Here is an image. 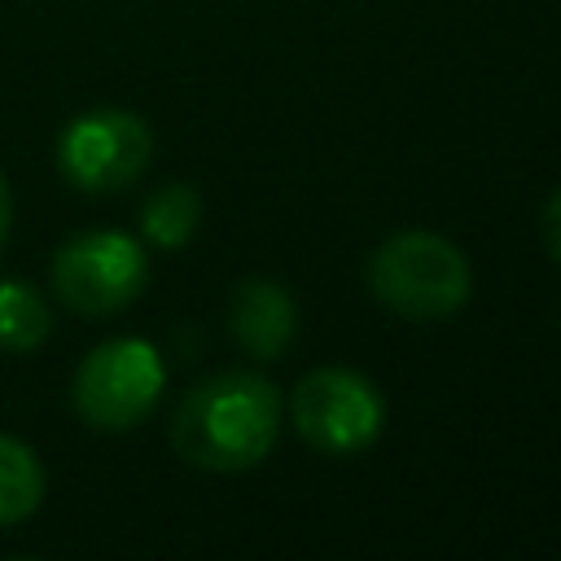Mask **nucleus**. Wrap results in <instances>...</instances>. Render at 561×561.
Masks as SVG:
<instances>
[{
  "instance_id": "f257e3e1",
  "label": "nucleus",
  "mask_w": 561,
  "mask_h": 561,
  "mask_svg": "<svg viewBox=\"0 0 561 561\" xmlns=\"http://www.w3.org/2000/svg\"><path fill=\"white\" fill-rule=\"evenodd\" d=\"M280 434V394L263 373L228 368L202 377L171 416V447L184 465L241 473L272 456Z\"/></svg>"
},
{
  "instance_id": "f03ea898",
  "label": "nucleus",
  "mask_w": 561,
  "mask_h": 561,
  "mask_svg": "<svg viewBox=\"0 0 561 561\" xmlns=\"http://www.w3.org/2000/svg\"><path fill=\"white\" fill-rule=\"evenodd\" d=\"M368 289L386 311L430 324L456 316L469 302L473 272L456 241L443 232L408 228L377 245L368 263Z\"/></svg>"
},
{
  "instance_id": "7ed1b4c3",
  "label": "nucleus",
  "mask_w": 561,
  "mask_h": 561,
  "mask_svg": "<svg viewBox=\"0 0 561 561\" xmlns=\"http://www.w3.org/2000/svg\"><path fill=\"white\" fill-rule=\"evenodd\" d=\"M162 386H167V368L153 342L110 337L79 359L70 399L83 425L123 434V430H136L158 408Z\"/></svg>"
},
{
  "instance_id": "20e7f679",
  "label": "nucleus",
  "mask_w": 561,
  "mask_h": 561,
  "mask_svg": "<svg viewBox=\"0 0 561 561\" xmlns=\"http://www.w3.org/2000/svg\"><path fill=\"white\" fill-rule=\"evenodd\" d=\"M48 280L61 307L79 316H114L145 294L149 254L118 228H88L57 245Z\"/></svg>"
},
{
  "instance_id": "39448f33",
  "label": "nucleus",
  "mask_w": 561,
  "mask_h": 561,
  "mask_svg": "<svg viewBox=\"0 0 561 561\" xmlns=\"http://www.w3.org/2000/svg\"><path fill=\"white\" fill-rule=\"evenodd\" d=\"M153 162V131L140 114L101 105L70 118L57 136V171L79 193H123Z\"/></svg>"
},
{
  "instance_id": "423d86ee",
  "label": "nucleus",
  "mask_w": 561,
  "mask_h": 561,
  "mask_svg": "<svg viewBox=\"0 0 561 561\" xmlns=\"http://www.w3.org/2000/svg\"><path fill=\"white\" fill-rule=\"evenodd\" d=\"M289 421L320 456H355L377 443L386 425L381 390L355 368H316L289 394Z\"/></svg>"
},
{
  "instance_id": "0eeeda50",
  "label": "nucleus",
  "mask_w": 561,
  "mask_h": 561,
  "mask_svg": "<svg viewBox=\"0 0 561 561\" xmlns=\"http://www.w3.org/2000/svg\"><path fill=\"white\" fill-rule=\"evenodd\" d=\"M228 329L237 337V346L254 359H280L285 346L298 333V307L289 298L285 285L267 280V276H245L232 289L228 302Z\"/></svg>"
},
{
  "instance_id": "6e6552de",
  "label": "nucleus",
  "mask_w": 561,
  "mask_h": 561,
  "mask_svg": "<svg viewBox=\"0 0 561 561\" xmlns=\"http://www.w3.org/2000/svg\"><path fill=\"white\" fill-rule=\"evenodd\" d=\"M48 333H53L48 298L22 276H0V351L31 355L48 342Z\"/></svg>"
},
{
  "instance_id": "1a4fd4ad",
  "label": "nucleus",
  "mask_w": 561,
  "mask_h": 561,
  "mask_svg": "<svg viewBox=\"0 0 561 561\" xmlns=\"http://www.w3.org/2000/svg\"><path fill=\"white\" fill-rule=\"evenodd\" d=\"M44 486L48 478L35 447L13 434H0V526L26 522L44 504Z\"/></svg>"
},
{
  "instance_id": "9d476101",
  "label": "nucleus",
  "mask_w": 561,
  "mask_h": 561,
  "mask_svg": "<svg viewBox=\"0 0 561 561\" xmlns=\"http://www.w3.org/2000/svg\"><path fill=\"white\" fill-rule=\"evenodd\" d=\"M197 224H202V197H197L193 184H180V180L153 188L149 202H145V210H140V232L158 250L188 245V237L197 232Z\"/></svg>"
},
{
  "instance_id": "9b49d317",
  "label": "nucleus",
  "mask_w": 561,
  "mask_h": 561,
  "mask_svg": "<svg viewBox=\"0 0 561 561\" xmlns=\"http://www.w3.org/2000/svg\"><path fill=\"white\" fill-rule=\"evenodd\" d=\"M539 228H543V245L548 254L561 263V188L543 202V215H539Z\"/></svg>"
},
{
  "instance_id": "f8f14e48",
  "label": "nucleus",
  "mask_w": 561,
  "mask_h": 561,
  "mask_svg": "<svg viewBox=\"0 0 561 561\" xmlns=\"http://www.w3.org/2000/svg\"><path fill=\"white\" fill-rule=\"evenodd\" d=\"M9 232H13V188H9V180L0 171V250H4Z\"/></svg>"
}]
</instances>
